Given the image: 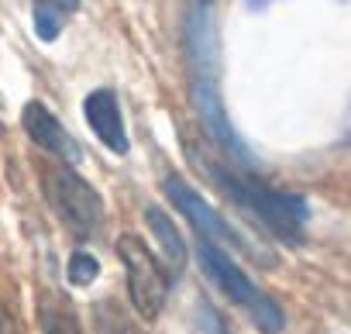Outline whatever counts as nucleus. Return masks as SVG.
<instances>
[{
  "label": "nucleus",
  "mask_w": 351,
  "mask_h": 334,
  "mask_svg": "<svg viewBox=\"0 0 351 334\" xmlns=\"http://www.w3.org/2000/svg\"><path fill=\"white\" fill-rule=\"evenodd\" d=\"M193 155H197L200 169L221 187V193L231 197L255 221H262L265 231H272L282 245L303 241V228L310 221V211H306V200L300 193L258 183L255 169H245V165H228L224 158H207L204 152H193Z\"/></svg>",
  "instance_id": "1"
},
{
  "label": "nucleus",
  "mask_w": 351,
  "mask_h": 334,
  "mask_svg": "<svg viewBox=\"0 0 351 334\" xmlns=\"http://www.w3.org/2000/svg\"><path fill=\"white\" fill-rule=\"evenodd\" d=\"M197 259H200L204 276H207L234 307H241L258 331L279 334V331L286 327L282 307H279L272 296H265V293L252 283V276L228 255V248H221V245H214V241H207V238H197Z\"/></svg>",
  "instance_id": "2"
},
{
  "label": "nucleus",
  "mask_w": 351,
  "mask_h": 334,
  "mask_svg": "<svg viewBox=\"0 0 351 334\" xmlns=\"http://www.w3.org/2000/svg\"><path fill=\"white\" fill-rule=\"evenodd\" d=\"M45 197H49L56 217L76 238H90L104 224V200H100V193L73 169L69 162H62V165H56V169L45 173Z\"/></svg>",
  "instance_id": "3"
},
{
  "label": "nucleus",
  "mask_w": 351,
  "mask_h": 334,
  "mask_svg": "<svg viewBox=\"0 0 351 334\" xmlns=\"http://www.w3.org/2000/svg\"><path fill=\"white\" fill-rule=\"evenodd\" d=\"M117 255L124 262V276H128V296L131 307L145 317L155 320L165 307V293H169V279L158 265V259L152 255V248L138 238V235H124L117 241Z\"/></svg>",
  "instance_id": "4"
},
{
  "label": "nucleus",
  "mask_w": 351,
  "mask_h": 334,
  "mask_svg": "<svg viewBox=\"0 0 351 334\" xmlns=\"http://www.w3.org/2000/svg\"><path fill=\"white\" fill-rule=\"evenodd\" d=\"M165 197H169V204L180 211L190 224H193V231H197V238H207V241H214V245H221V248H248L245 245V238L183 180V176H176V173H169L165 176ZM252 252V248H248Z\"/></svg>",
  "instance_id": "5"
},
{
  "label": "nucleus",
  "mask_w": 351,
  "mask_h": 334,
  "mask_svg": "<svg viewBox=\"0 0 351 334\" xmlns=\"http://www.w3.org/2000/svg\"><path fill=\"white\" fill-rule=\"evenodd\" d=\"M21 124H25V131H28V138L38 145V148H45L49 155H56L59 162H69V165H76L80 158H83V148L76 145V138L62 128V121L45 107V104H38V100H32L28 107H25V114H21Z\"/></svg>",
  "instance_id": "6"
},
{
  "label": "nucleus",
  "mask_w": 351,
  "mask_h": 334,
  "mask_svg": "<svg viewBox=\"0 0 351 334\" xmlns=\"http://www.w3.org/2000/svg\"><path fill=\"white\" fill-rule=\"evenodd\" d=\"M83 114H86L90 131L114 155H124L128 152V131H124V117H121V104H117V93L114 90H93L83 100Z\"/></svg>",
  "instance_id": "7"
},
{
  "label": "nucleus",
  "mask_w": 351,
  "mask_h": 334,
  "mask_svg": "<svg viewBox=\"0 0 351 334\" xmlns=\"http://www.w3.org/2000/svg\"><path fill=\"white\" fill-rule=\"evenodd\" d=\"M145 224H148V231L155 235V241H158V252L165 255V262H169V269L172 272H180L183 265H186V241H183V235H180V228L172 224V217L165 214V211H158V207H148L145 211Z\"/></svg>",
  "instance_id": "8"
},
{
  "label": "nucleus",
  "mask_w": 351,
  "mask_h": 334,
  "mask_svg": "<svg viewBox=\"0 0 351 334\" xmlns=\"http://www.w3.org/2000/svg\"><path fill=\"white\" fill-rule=\"evenodd\" d=\"M80 0H32V18H35V35L42 42H56L66 28V21L76 14Z\"/></svg>",
  "instance_id": "9"
},
{
  "label": "nucleus",
  "mask_w": 351,
  "mask_h": 334,
  "mask_svg": "<svg viewBox=\"0 0 351 334\" xmlns=\"http://www.w3.org/2000/svg\"><path fill=\"white\" fill-rule=\"evenodd\" d=\"M42 320H45V334H83V331H80V320H76V313H73L69 307H62V303H52V307H45Z\"/></svg>",
  "instance_id": "10"
},
{
  "label": "nucleus",
  "mask_w": 351,
  "mask_h": 334,
  "mask_svg": "<svg viewBox=\"0 0 351 334\" xmlns=\"http://www.w3.org/2000/svg\"><path fill=\"white\" fill-rule=\"evenodd\" d=\"M97 276H100V262H97L90 252L76 248V252L69 255V283H73V286H90Z\"/></svg>",
  "instance_id": "11"
},
{
  "label": "nucleus",
  "mask_w": 351,
  "mask_h": 334,
  "mask_svg": "<svg viewBox=\"0 0 351 334\" xmlns=\"http://www.w3.org/2000/svg\"><path fill=\"white\" fill-rule=\"evenodd\" d=\"M197 317H200V327H204V334H231V331H228V324L221 320V313H217L210 303H200Z\"/></svg>",
  "instance_id": "12"
},
{
  "label": "nucleus",
  "mask_w": 351,
  "mask_h": 334,
  "mask_svg": "<svg viewBox=\"0 0 351 334\" xmlns=\"http://www.w3.org/2000/svg\"><path fill=\"white\" fill-rule=\"evenodd\" d=\"M0 334H21L18 324H14V317L4 310V303H0Z\"/></svg>",
  "instance_id": "13"
},
{
  "label": "nucleus",
  "mask_w": 351,
  "mask_h": 334,
  "mask_svg": "<svg viewBox=\"0 0 351 334\" xmlns=\"http://www.w3.org/2000/svg\"><path fill=\"white\" fill-rule=\"evenodd\" d=\"M100 331H107V334H138V331H131V327H114V324H100Z\"/></svg>",
  "instance_id": "14"
}]
</instances>
